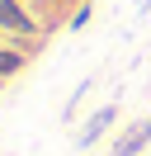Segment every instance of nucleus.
Here are the masks:
<instances>
[{"instance_id": "nucleus-1", "label": "nucleus", "mask_w": 151, "mask_h": 156, "mask_svg": "<svg viewBox=\"0 0 151 156\" xmlns=\"http://www.w3.org/2000/svg\"><path fill=\"white\" fill-rule=\"evenodd\" d=\"M0 33L9 38H43V24L24 0H0Z\"/></svg>"}, {"instance_id": "nucleus-2", "label": "nucleus", "mask_w": 151, "mask_h": 156, "mask_svg": "<svg viewBox=\"0 0 151 156\" xmlns=\"http://www.w3.org/2000/svg\"><path fill=\"white\" fill-rule=\"evenodd\" d=\"M113 123H118V104H99V109H94V114L80 123V133H76V151H80V156L94 151V147H99V137L109 133Z\"/></svg>"}, {"instance_id": "nucleus-3", "label": "nucleus", "mask_w": 151, "mask_h": 156, "mask_svg": "<svg viewBox=\"0 0 151 156\" xmlns=\"http://www.w3.org/2000/svg\"><path fill=\"white\" fill-rule=\"evenodd\" d=\"M151 147V114L146 118H137V123H128L118 137H113V147H109V156H142Z\"/></svg>"}, {"instance_id": "nucleus-4", "label": "nucleus", "mask_w": 151, "mask_h": 156, "mask_svg": "<svg viewBox=\"0 0 151 156\" xmlns=\"http://www.w3.org/2000/svg\"><path fill=\"white\" fill-rule=\"evenodd\" d=\"M28 62H33V57H28V52L19 48V43H0V80L19 76V71H24Z\"/></svg>"}, {"instance_id": "nucleus-5", "label": "nucleus", "mask_w": 151, "mask_h": 156, "mask_svg": "<svg viewBox=\"0 0 151 156\" xmlns=\"http://www.w3.org/2000/svg\"><path fill=\"white\" fill-rule=\"evenodd\" d=\"M90 19H94V5H80V10H76L71 19H66V29H71V33H80V29H85Z\"/></svg>"}, {"instance_id": "nucleus-6", "label": "nucleus", "mask_w": 151, "mask_h": 156, "mask_svg": "<svg viewBox=\"0 0 151 156\" xmlns=\"http://www.w3.org/2000/svg\"><path fill=\"white\" fill-rule=\"evenodd\" d=\"M0 85H5V80H0Z\"/></svg>"}]
</instances>
